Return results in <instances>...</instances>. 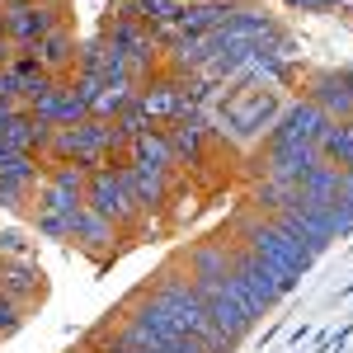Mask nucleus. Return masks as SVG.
<instances>
[{"instance_id":"nucleus-28","label":"nucleus","mask_w":353,"mask_h":353,"mask_svg":"<svg viewBox=\"0 0 353 353\" xmlns=\"http://www.w3.org/2000/svg\"><path fill=\"white\" fill-rule=\"evenodd\" d=\"M339 208H344V212L353 217V165L344 170V193H339Z\"/></svg>"},{"instance_id":"nucleus-18","label":"nucleus","mask_w":353,"mask_h":353,"mask_svg":"<svg viewBox=\"0 0 353 353\" xmlns=\"http://www.w3.org/2000/svg\"><path fill=\"white\" fill-rule=\"evenodd\" d=\"M128 165H151V170H174V156H170V141H165V128H146L128 141Z\"/></svg>"},{"instance_id":"nucleus-15","label":"nucleus","mask_w":353,"mask_h":353,"mask_svg":"<svg viewBox=\"0 0 353 353\" xmlns=\"http://www.w3.org/2000/svg\"><path fill=\"white\" fill-rule=\"evenodd\" d=\"M128 179H132L137 208L141 212H161L170 203V184H174V170H151V165H128Z\"/></svg>"},{"instance_id":"nucleus-26","label":"nucleus","mask_w":353,"mask_h":353,"mask_svg":"<svg viewBox=\"0 0 353 353\" xmlns=\"http://www.w3.org/2000/svg\"><path fill=\"white\" fill-rule=\"evenodd\" d=\"M0 259H28V241L19 231H0Z\"/></svg>"},{"instance_id":"nucleus-29","label":"nucleus","mask_w":353,"mask_h":353,"mask_svg":"<svg viewBox=\"0 0 353 353\" xmlns=\"http://www.w3.org/2000/svg\"><path fill=\"white\" fill-rule=\"evenodd\" d=\"M71 353H94V349H85V344H81V349H71Z\"/></svg>"},{"instance_id":"nucleus-14","label":"nucleus","mask_w":353,"mask_h":353,"mask_svg":"<svg viewBox=\"0 0 353 353\" xmlns=\"http://www.w3.org/2000/svg\"><path fill=\"white\" fill-rule=\"evenodd\" d=\"M28 52L38 57V66H43L48 76H57V81H61L66 71H76V52H81V43L71 38V28L61 24V28H52L43 43H33Z\"/></svg>"},{"instance_id":"nucleus-9","label":"nucleus","mask_w":353,"mask_h":353,"mask_svg":"<svg viewBox=\"0 0 353 353\" xmlns=\"http://www.w3.org/2000/svg\"><path fill=\"white\" fill-rule=\"evenodd\" d=\"M316 165H321L316 146H264V179H273V184L297 189Z\"/></svg>"},{"instance_id":"nucleus-30","label":"nucleus","mask_w":353,"mask_h":353,"mask_svg":"<svg viewBox=\"0 0 353 353\" xmlns=\"http://www.w3.org/2000/svg\"><path fill=\"white\" fill-rule=\"evenodd\" d=\"M43 5H61V0H43Z\"/></svg>"},{"instance_id":"nucleus-12","label":"nucleus","mask_w":353,"mask_h":353,"mask_svg":"<svg viewBox=\"0 0 353 353\" xmlns=\"http://www.w3.org/2000/svg\"><path fill=\"white\" fill-rule=\"evenodd\" d=\"M231 10H236V0H198V5H189V10L174 19L170 33H184V38H212V33L231 19Z\"/></svg>"},{"instance_id":"nucleus-16","label":"nucleus","mask_w":353,"mask_h":353,"mask_svg":"<svg viewBox=\"0 0 353 353\" xmlns=\"http://www.w3.org/2000/svg\"><path fill=\"white\" fill-rule=\"evenodd\" d=\"M203 301H208V316H212V325H217L226 339H236V344H241L245 334L259 325V321L245 311L241 301L231 297V283H226V292H212V297H203Z\"/></svg>"},{"instance_id":"nucleus-5","label":"nucleus","mask_w":353,"mask_h":353,"mask_svg":"<svg viewBox=\"0 0 353 353\" xmlns=\"http://www.w3.org/2000/svg\"><path fill=\"white\" fill-rule=\"evenodd\" d=\"M0 28L14 48H33L43 43L52 28H61V5H43V0H5L0 5Z\"/></svg>"},{"instance_id":"nucleus-25","label":"nucleus","mask_w":353,"mask_h":353,"mask_svg":"<svg viewBox=\"0 0 353 353\" xmlns=\"http://www.w3.org/2000/svg\"><path fill=\"white\" fill-rule=\"evenodd\" d=\"M24 306H19V301H10L5 297V292H0V339H5V334H14V330L24 325Z\"/></svg>"},{"instance_id":"nucleus-27","label":"nucleus","mask_w":353,"mask_h":353,"mask_svg":"<svg viewBox=\"0 0 353 353\" xmlns=\"http://www.w3.org/2000/svg\"><path fill=\"white\" fill-rule=\"evenodd\" d=\"M292 10H301V14H325V10H339L344 0H288Z\"/></svg>"},{"instance_id":"nucleus-2","label":"nucleus","mask_w":353,"mask_h":353,"mask_svg":"<svg viewBox=\"0 0 353 353\" xmlns=\"http://www.w3.org/2000/svg\"><path fill=\"white\" fill-rule=\"evenodd\" d=\"M231 245H241L254 259H264L288 288H297V278H306L311 264H316V254H311L292 231H283L269 212H254V208H245L241 217L231 221Z\"/></svg>"},{"instance_id":"nucleus-17","label":"nucleus","mask_w":353,"mask_h":353,"mask_svg":"<svg viewBox=\"0 0 353 353\" xmlns=\"http://www.w3.org/2000/svg\"><path fill=\"white\" fill-rule=\"evenodd\" d=\"M339 193H344V170H339V165H325V161L297 184V198L301 203H316V208H334Z\"/></svg>"},{"instance_id":"nucleus-32","label":"nucleus","mask_w":353,"mask_h":353,"mask_svg":"<svg viewBox=\"0 0 353 353\" xmlns=\"http://www.w3.org/2000/svg\"><path fill=\"white\" fill-rule=\"evenodd\" d=\"M0 5H5V0H0Z\"/></svg>"},{"instance_id":"nucleus-10","label":"nucleus","mask_w":353,"mask_h":353,"mask_svg":"<svg viewBox=\"0 0 353 353\" xmlns=\"http://www.w3.org/2000/svg\"><path fill=\"white\" fill-rule=\"evenodd\" d=\"M0 292L10 301H19L24 311H33V306L43 301V292H48L38 259H33V254H28V259H0Z\"/></svg>"},{"instance_id":"nucleus-8","label":"nucleus","mask_w":353,"mask_h":353,"mask_svg":"<svg viewBox=\"0 0 353 353\" xmlns=\"http://www.w3.org/2000/svg\"><path fill=\"white\" fill-rule=\"evenodd\" d=\"M137 104L151 118V128H156V123L170 128V123H179L184 113H193L189 85H174V81H156V85H146V90H137Z\"/></svg>"},{"instance_id":"nucleus-11","label":"nucleus","mask_w":353,"mask_h":353,"mask_svg":"<svg viewBox=\"0 0 353 353\" xmlns=\"http://www.w3.org/2000/svg\"><path fill=\"white\" fill-rule=\"evenodd\" d=\"M71 241H76V250H85L90 259H109L113 250L123 245V226H113L109 217H99V212H90V208H85L81 217H76Z\"/></svg>"},{"instance_id":"nucleus-22","label":"nucleus","mask_w":353,"mask_h":353,"mask_svg":"<svg viewBox=\"0 0 353 353\" xmlns=\"http://www.w3.org/2000/svg\"><path fill=\"white\" fill-rule=\"evenodd\" d=\"M128 10H132V14H137L146 28H156V33H161V28H174V19L184 14L174 0H132Z\"/></svg>"},{"instance_id":"nucleus-31","label":"nucleus","mask_w":353,"mask_h":353,"mask_svg":"<svg viewBox=\"0 0 353 353\" xmlns=\"http://www.w3.org/2000/svg\"><path fill=\"white\" fill-rule=\"evenodd\" d=\"M123 5H132V0H123Z\"/></svg>"},{"instance_id":"nucleus-21","label":"nucleus","mask_w":353,"mask_h":353,"mask_svg":"<svg viewBox=\"0 0 353 353\" xmlns=\"http://www.w3.org/2000/svg\"><path fill=\"white\" fill-rule=\"evenodd\" d=\"M52 189H61V193H71V198H81L85 203V184H90V170L85 165H76V161H57V165H48V174H43Z\"/></svg>"},{"instance_id":"nucleus-3","label":"nucleus","mask_w":353,"mask_h":353,"mask_svg":"<svg viewBox=\"0 0 353 353\" xmlns=\"http://www.w3.org/2000/svg\"><path fill=\"white\" fill-rule=\"evenodd\" d=\"M85 208L90 212H99V217H109L113 226H123V231H132L137 221L146 217L141 208H137V193H132V179H128V165H94L90 170V184H85Z\"/></svg>"},{"instance_id":"nucleus-4","label":"nucleus","mask_w":353,"mask_h":353,"mask_svg":"<svg viewBox=\"0 0 353 353\" xmlns=\"http://www.w3.org/2000/svg\"><path fill=\"white\" fill-rule=\"evenodd\" d=\"M104 43H109L113 52H123V61H128V71H132L137 85L161 66V33H156V28H146L132 10H123V14H113V19H109Z\"/></svg>"},{"instance_id":"nucleus-23","label":"nucleus","mask_w":353,"mask_h":353,"mask_svg":"<svg viewBox=\"0 0 353 353\" xmlns=\"http://www.w3.org/2000/svg\"><path fill=\"white\" fill-rule=\"evenodd\" d=\"M85 212V208H81ZM81 212H76V217H81ZM76 217H66V212H38V217H33V226H38V236H43V241H71V231H76Z\"/></svg>"},{"instance_id":"nucleus-13","label":"nucleus","mask_w":353,"mask_h":353,"mask_svg":"<svg viewBox=\"0 0 353 353\" xmlns=\"http://www.w3.org/2000/svg\"><path fill=\"white\" fill-rule=\"evenodd\" d=\"M165 141H170L174 165H198L203 161V146H208V123H203L198 113H184L179 123L165 128Z\"/></svg>"},{"instance_id":"nucleus-19","label":"nucleus","mask_w":353,"mask_h":353,"mask_svg":"<svg viewBox=\"0 0 353 353\" xmlns=\"http://www.w3.org/2000/svg\"><path fill=\"white\" fill-rule=\"evenodd\" d=\"M43 161L38 156H28V151H14V146H0V179H10V184H24V189H38L43 184Z\"/></svg>"},{"instance_id":"nucleus-6","label":"nucleus","mask_w":353,"mask_h":353,"mask_svg":"<svg viewBox=\"0 0 353 353\" xmlns=\"http://www.w3.org/2000/svg\"><path fill=\"white\" fill-rule=\"evenodd\" d=\"M325 128H330V118L311 99H292L273 118V128L264 132V146H316L325 137Z\"/></svg>"},{"instance_id":"nucleus-1","label":"nucleus","mask_w":353,"mask_h":353,"mask_svg":"<svg viewBox=\"0 0 353 353\" xmlns=\"http://www.w3.org/2000/svg\"><path fill=\"white\" fill-rule=\"evenodd\" d=\"M141 292H146V297L165 311V321H170V325H179L184 334H193V339H198L208 353H236V339H226V334L212 325L208 301L198 297V288L189 283V273L179 269V264L161 269L151 283H146V288H141Z\"/></svg>"},{"instance_id":"nucleus-24","label":"nucleus","mask_w":353,"mask_h":353,"mask_svg":"<svg viewBox=\"0 0 353 353\" xmlns=\"http://www.w3.org/2000/svg\"><path fill=\"white\" fill-rule=\"evenodd\" d=\"M24 203H33V189L0 179V208H5V212H24Z\"/></svg>"},{"instance_id":"nucleus-20","label":"nucleus","mask_w":353,"mask_h":353,"mask_svg":"<svg viewBox=\"0 0 353 353\" xmlns=\"http://www.w3.org/2000/svg\"><path fill=\"white\" fill-rule=\"evenodd\" d=\"M316 151H321V161H325V165L349 170V165H353V118H349V123H330L325 137L316 141Z\"/></svg>"},{"instance_id":"nucleus-7","label":"nucleus","mask_w":353,"mask_h":353,"mask_svg":"<svg viewBox=\"0 0 353 353\" xmlns=\"http://www.w3.org/2000/svg\"><path fill=\"white\" fill-rule=\"evenodd\" d=\"M306 99L325 113L330 123H349L353 118V76L339 66V71H316L306 81Z\"/></svg>"}]
</instances>
